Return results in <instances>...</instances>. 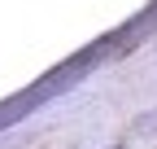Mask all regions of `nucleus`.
I'll use <instances>...</instances> for the list:
<instances>
[{"instance_id":"obj_1","label":"nucleus","mask_w":157,"mask_h":149,"mask_svg":"<svg viewBox=\"0 0 157 149\" xmlns=\"http://www.w3.org/2000/svg\"><path fill=\"white\" fill-rule=\"evenodd\" d=\"M148 132H157V110H148V114H140L131 123V136H148Z\"/></svg>"}]
</instances>
